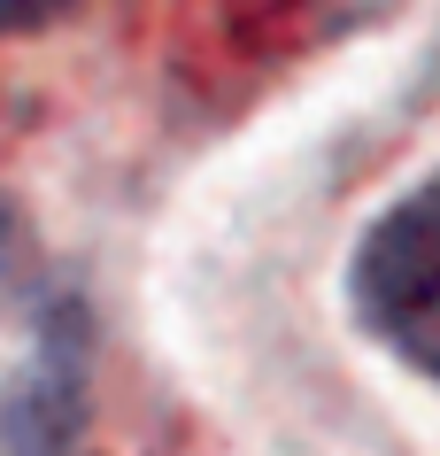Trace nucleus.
I'll list each match as a JSON object with an SVG mask.
<instances>
[{"mask_svg": "<svg viewBox=\"0 0 440 456\" xmlns=\"http://www.w3.org/2000/svg\"><path fill=\"white\" fill-rule=\"evenodd\" d=\"M356 310L394 356L440 371V178L371 224L356 256Z\"/></svg>", "mask_w": 440, "mask_h": 456, "instance_id": "f257e3e1", "label": "nucleus"}, {"mask_svg": "<svg viewBox=\"0 0 440 456\" xmlns=\"http://www.w3.org/2000/svg\"><path fill=\"white\" fill-rule=\"evenodd\" d=\"M62 0H0V31H24V24H39V16H54Z\"/></svg>", "mask_w": 440, "mask_h": 456, "instance_id": "f03ea898", "label": "nucleus"}]
</instances>
